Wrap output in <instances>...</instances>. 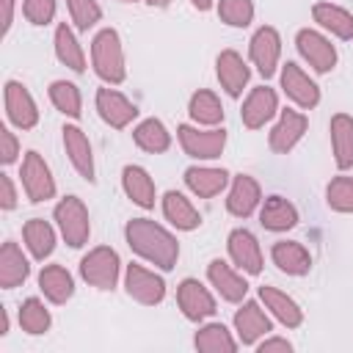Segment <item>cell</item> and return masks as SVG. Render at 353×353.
Masks as SVG:
<instances>
[{"label":"cell","mask_w":353,"mask_h":353,"mask_svg":"<svg viewBox=\"0 0 353 353\" xmlns=\"http://www.w3.org/2000/svg\"><path fill=\"white\" fill-rule=\"evenodd\" d=\"M124 237H127V245L138 256H143L146 262H152L160 270H171L179 259L176 237L168 229H163L160 223L149 221V218H132L124 226Z\"/></svg>","instance_id":"obj_1"},{"label":"cell","mask_w":353,"mask_h":353,"mask_svg":"<svg viewBox=\"0 0 353 353\" xmlns=\"http://www.w3.org/2000/svg\"><path fill=\"white\" fill-rule=\"evenodd\" d=\"M91 63L94 72L108 83V85H119L127 77V66H124V47H121V36L113 28H102L94 41H91Z\"/></svg>","instance_id":"obj_2"},{"label":"cell","mask_w":353,"mask_h":353,"mask_svg":"<svg viewBox=\"0 0 353 353\" xmlns=\"http://www.w3.org/2000/svg\"><path fill=\"white\" fill-rule=\"evenodd\" d=\"M176 138H179L182 152L193 160H215V157H221V152L226 146V130L223 127L199 130V127H190V124H179Z\"/></svg>","instance_id":"obj_3"},{"label":"cell","mask_w":353,"mask_h":353,"mask_svg":"<svg viewBox=\"0 0 353 353\" xmlns=\"http://www.w3.org/2000/svg\"><path fill=\"white\" fill-rule=\"evenodd\" d=\"M55 223H58L61 237L72 248H80V245L88 243V234H91L88 210H85V204L77 196H66V199H61L55 204Z\"/></svg>","instance_id":"obj_4"},{"label":"cell","mask_w":353,"mask_h":353,"mask_svg":"<svg viewBox=\"0 0 353 353\" xmlns=\"http://www.w3.org/2000/svg\"><path fill=\"white\" fill-rule=\"evenodd\" d=\"M119 273H121L119 254L108 245H97L80 259V276L97 290H113L119 281Z\"/></svg>","instance_id":"obj_5"},{"label":"cell","mask_w":353,"mask_h":353,"mask_svg":"<svg viewBox=\"0 0 353 353\" xmlns=\"http://www.w3.org/2000/svg\"><path fill=\"white\" fill-rule=\"evenodd\" d=\"M22 188H25V196L39 204V201H47L55 196V179L50 174V165L44 163V157L39 152H28L25 160H22Z\"/></svg>","instance_id":"obj_6"},{"label":"cell","mask_w":353,"mask_h":353,"mask_svg":"<svg viewBox=\"0 0 353 353\" xmlns=\"http://www.w3.org/2000/svg\"><path fill=\"white\" fill-rule=\"evenodd\" d=\"M295 47L301 52V58L320 74L331 72L336 66V50L334 44L320 33V30H312V28H301L298 36H295Z\"/></svg>","instance_id":"obj_7"},{"label":"cell","mask_w":353,"mask_h":353,"mask_svg":"<svg viewBox=\"0 0 353 353\" xmlns=\"http://www.w3.org/2000/svg\"><path fill=\"white\" fill-rule=\"evenodd\" d=\"M248 55H251V63L256 66V72L262 77H273L276 66H279V58H281V36H279V30L270 28V25H262L248 41Z\"/></svg>","instance_id":"obj_8"},{"label":"cell","mask_w":353,"mask_h":353,"mask_svg":"<svg viewBox=\"0 0 353 353\" xmlns=\"http://www.w3.org/2000/svg\"><path fill=\"white\" fill-rule=\"evenodd\" d=\"M124 287L127 295L143 306H154L165 298V281L154 270H146L143 265H127L124 273Z\"/></svg>","instance_id":"obj_9"},{"label":"cell","mask_w":353,"mask_h":353,"mask_svg":"<svg viewBox=\"0 0 353 353\" xmlns=\"http://www.w3.org/2000/svg\"><path fill=\"white\" fill-rule=\"evenodd\" d=\"M176 303L182 309V314L193 323H201L207 317L215 314V298L210 295V290L199 281V279H182L176 287Z\"/></svg>","instance_id":"obj_10"},{"label":"cell","mask_w":353,"mask_h":353,"mask_svg":"<svg viewBox=\"0 0 353 353\" xmlns=\"http://www.w3.org/2000/svg\"><path fill=\"white\" fill-rule=\"evenodd\" d=\"M281 88H284V94H287L298 108H303V110H312V108L320 102V88H317V83H314L298 63H292V61H287L284 69H281Z\"/></svg>","instance_id":"obj_11"},{"label":"cell","mask_w":353,"mask_h":353,"mask_svg":"<svg viewBox=\"0 0 353 353\" xmlns=\"http://www.w3.org/2000/svg\"><path fill=\"white\" fill-rule=\"evenodd\" d=\"M3 94H6V113H8L11 124L19 130H33L39 124V108H36L30 91L22 83L8 80Z\"/></svg>","instance_id":"obj_12"},{"label":"cell","mask_w":353,"mask_h":353,"mask_svg":"<svg viewBox=\"0 0 353 353\" xmlns=\"http://www.w3.org/2000/svg\"><path fill=\"white\" fill-rule=\"evenodd\" d=\"M97 113H99V119L105 124H110L116 130H124L138 116V108L121 91H116V88H99L97 91Z\"/></svg>","instance_id":"obj_13"},{"label":"cell","mask_w":353,"mask_h":353,"mask_svg":"<svg viewBox=\"0 0 353 353\" xmlns=\"http://www.w3.org/2000/svg\"><path fill=\"white\" fill-rule=\"evenodd\" d=\"M276 113H279V97H276V91L268 88V85H256V88H251V94L245 97L243 110H240V119H243V124H245L248 130H259V127H265Z\"/></svg>","instance_id":"obj_14"},{"label":"cell","mask_w":353,"mask_h":353,"mask_svg":"<svg viewBox=\"0 0 353 353\" xmlns=\"http://www.w3.org/2000/svg\"><path fill=\"white\" fill-rule=\"evenodd\" d=\"M306 127H309V119H306L301 110H290V108L281 110V116H279V121L273 124L270 138H268L270 149H273L276 154H287V152H292L295 143L303 138Z\"/></svg>","instance_id":"obj_15"},{"label":"cell","mask_w":353,"mask_h":353,"mask_svg":"<svg viewBox=\"0 0 353 353\" xmlns=\"http://www.w3.org/2000/svg\"><path fill=\"white\" fill-rule=\"evenodd\" d=\"M234 331H237V339L243 345H256L262 336H268V331H273L270 317L265 314L259 301H245L234 312Z\"/></svg>","instance_id":"obj_16"},{"label":"cell","mask_w":353,"mask_h":353,"mask_svg":"<svg viewBox=\"0 0 353 353\" xmlns=\"http://www.w3.org/2000/svg\"><path fill=\"white\" fill-rule=\"evenodd\" d=\"M215 74H218L221 88L229 97H240L245 83H248V77H251V69H248V63L243 61V55L237 50H223L215 58Z\"/></svg>","instance_id":"obj_17"},{"label":"cell","mask_w":353,"mask_h":353,"mask_svg":"<svg viewBox=\"0 0 353 353\" xmlns=\"http://www.w3.org/2000/svg\"><path fill=\"white\" fill-rule=\"evenodd\" d=\"M226 248H229L232 262H234L243 273L256 276V273L262 270V248H259L256 237H254L248 229H232V232H229V240H226Z\"/></svg>","instance_id":"obj_18"},{"label":"cell","mask_w":353,"mask_h":353,"mask_svg":"<svg viewBox=\"0 0 353 353\" xmlns=\"http://www.w3.org/2000/svg\"><path fill=\"white\" fill-rule=\"evenodd\" d=\"M63 149L74 165V171L85 179V182H94V152H91V143H88V135L77 127V124H66L63 127Z\"/></svg>","instance_id":"obj_19"},{"label":"cell","mask_w":353,"mask_h":353,"mask_svg":"<svg viewBox=\"0 0 353 353\" xmlns=\"http://www.w3.org/2000/svg\"><path fill=\"white\" fill-rule=\"evenodd\" d=\"M259 201H262L259 182L248 174H237L232 179V188H229V196H226V210L234 218H248V215H254Z\"/></svg>","instance_id":"obj_20"},{"label":"cell","mask_w":353,"mask_h":353,"mask_svg":"<svg viewBox=\"0 0 353 353\" xmlns=\"http://www.w3.org/2000/svg\"><path fill=\"white\" fill-rule=\"evenodd\" d=\"M207 279H210V284L218 290V295H221L223 301H229V303H240V301L245 298V292H248L245 279H243L232 265H226L223 259H212V262L207 265Z\"/></svg>","instance_id":"obj_21"},{"label":"cell","mask_w":353,"mask_h":353,"mask_svg":"<svg viewBox=\"0 0 353 353\" xmlns=\"http://www.w3.org/2000/svg\"><path fill=\"white\" fill-rule=\"evenodd\" d=\"M270 259H273V265H276L281 273H287V276H306L309 268H312L309 251H306L301 243H295V240H279V243H273Z\"/></svg>","instance_id":"obj_22"},{"label":"cell","mask_w":353,"mask_h":353,"mask_svg":"<svg viewBox=\"0 0 353 353\" xmlns=\"http://www.w3.org/2000/svg\"><path fill=\"white\" fill-rule=\"evenodd\" d=\"M331 149H334V163L336 168L347 171L353 168V116L336 113L331 116Z\"/></svg>","instance_id":"obj_23"},{"label":"cell","mask_w":353,"mask_h":353,"mask_svg":"<svg viewBox=\"0 0 353 353\" xmlns=\"http://www.w3.org/2000/svg\"><path fill=\"white\" fill-rule=\"evenodd\" d=\"M229 182V171L223 168H207V165H190L185 171V185L190 188L193 196L199 199H212L218 196Z\"/></svg>","instance_id":"obj_24"},{"label":"cell","mask_w":353,"mask_h":353,"mask_svg":"<svg viewBox=\"0 0 353 353\" xmlns=\"http://www.w3.org/2000/svg\"><path fill=\"white\" fill-rule=\"evenodd\" d=\"M121 188L127 193V199L143 210L154 207V179L149 176L146 168L141 165H124L121 171Z\"/></svg>","instance_id":"obj_25"},{"label":"cell","mask_w":353,"mask_h":353,"mask_svg":"<svg viewBox=\"0 0 353 353\" xmlns=\"http://www.w3.org/2000/svg\"><path fill=\"white\" fill-rule=\"evenodd\" d=\"M312 17L314 22L328 30L331 36L342 39V41H350L353 39V14L342 6H334V3H314L312 8Z\"/></svg>","instance_id":"obj_26"},{"label":"cell","mask_w":353,"mask_h":353,"mask_svg":"<svg viewBox=\"0 0 353 353\" xmlns=\"http://www.w3.org/2000/svg\"><path fill=\"white\" fill-rule=\"evenodd\" d=\"M163 215L171 226L182 229V232H193L201 226V215L199 210L190 204V199H185L179 190H168L163 196Z\"/></svg>","instance_id":"obj_27"},{"label":"cell","mask_w":353,"mask_h":353,"mask_svg":"<svg viewBox=\"0 0 353 353\" xmlns=\"http://www.w3.org/2000/svg\"><path fill=\"white\" fill-rule=\"evenodd\" d=\"M259 301L265 303V309H270V314H273L281 325L298 328V325L303 323L301 306H298L287 292H281V290H276V287H259Z\"/></svg>","instance_id":"obj_28"},{"label":"cell","mask_w":353,"mask_h":353,"mask_svg":"<svg viewBox=\"0 0 353 353\" xmlns=\"http://www.w3.org/2000/svg\"><path fill=\"white\" fill-rule=\"evenodd\" d=\"M259 223L268 232H287L298 223V210L284 196H268L259 210Z\"/></svg>","instance_id":"obj_29"},{"label":"cell","mask_w":353,"mask_h":353,"mask_svg":"<svg viewBox=\"0 0 353 353\" xmlns=\"http://www.w3.org/2000/svg\"><path fill=\"white\" fill-rule=\"evenodd\" d=\"M28 276H30V265H28L25 254L19 251L17 243L6 240L3 248H0V287L3 290H14Z\"/></svg>","instance_id":"obj_30"},{"label":"cell","mask_w":353,"mask_h":353,"mask_svg":"<svg viewBox=\"0 0 353 353\" xmlns=\"http://www.w3.org/2000/svg\"><path fill=\"white\" fill-rule=\"evenodd\" d=\"M39 287L52 303H66L74 295V279L63 265H44L39 273Z\"/></svg>","instance_id":"obj_31"},{"label":"cell","mask_w":353,"mask_h":353,"mask_svg":"<svg viewBox=\"0 0 353 353\" xmlns=\"http://www.w3.org/2000/svg\"><path fill=\"white\" fill-rule=\"evenodd\" d=\"M188 113H190V119H193L196 124H201V127H218V124L223 121V105H221L218 94H215V91H207V88H201V91H196V94L190 97Z\"/></svg>","instance_id":"obj_32"},{"label":"cell","mask_w":353,"mask_h":353,"mask_svg":"<svg viewBox=\"0 0 353 353\" xmlns=\"http://www.w3.org/2000/svg\"><path fill=\"white\" fill-rule=\"evenodd\" d=\"M132 141L138 149H143L149 154H163L171 146V132L165 130V124L160 119H143L132 130Z\"/></svg>","instance_id":"obj_33"},{"label":"cell","mask_w":353,"mask_h":353,"mask_svg":"<svg viewBox=\"0 0 353 353\" xmlns=\"http://www.w3.org/2000/svg\"><path fill=\"white\" fill-rule=\"evenodd\" d=\"M22 240L28 245V251L36 256V259H47L52 251H55V229L41 221V218H30L25 221L22 226Z\"/></svg>","instance_id":"obj_34"},{"label":"cell","mask_w":353,"mask_h":353,"mask_svg":"<svg viewBox=\"0 0 353 353\" xmlns=\"http://www.w3.org/2000/svg\"><path fill=\"white\" fill-rule=\"evenodd\" d=\"M55 55H58V61H61L63 66H69L72 72H85V52H83L80 41H77L74 30H72L66 22H61V25L55 28Z\"/></svg>","instance_id":"obj_35"},{"label":"cell","mask_w":353,"mask_h":353,"mask_svg":"<svg viewBox=\"0 0 353 353\" xmlns=\"http://www.w3.org/2000/svg\"><path fill=\"white\" fill-rule=\"evenodd\" d=\"M193 345L204 353H234L237 350V339L229 334V328L223 323H207L196 331Z\"/></svg>","instance_id":"obj_36"},{"label":"cell","mask_w":353,"mask_h":353,"mask_svg":"<svg viewBox=\"0 0 353 353\" xmlns=\"http://www.w3.org/2000/svg\"><path fill=\"white\" fill-rule=\"evenodd\" d=\"M50 102L69 119H77L80 110H83V97H80V88L69 80H55L50 83Z\"/></svg>","instance_id":"obj_37"},{"label":"cell","mask_w":353,"mask_h":353,"mask_svg":"<svg viewBox=\"0 0 353 353\" xmlns=\"http://www.w3.org/2000/svg\"><path fill=\"white\" fill-rule=\"evenodd\" d=\"M50 323H52V317H50L47 306L39 298H25L22 301V306H19V325H22L25 334L39 336V334H44L50 328Z\"/></svg>","instance_id":"obj_38"},{"label":"cell","mask_w":353,"mask_h":353,"mask_svg":"<svg viewBox=\"0 0 353 353\" xmlns=\"http://www.w3.org/2000/svg\"><path fill=\"white\" fill-rule=\"evenodd\" d=\"M325 201L334 212H353V176H336L325 188Z\"/></svg>","instance_id":"obj_39"},{"label":"cell","mask_w":353,"mask_h":353,"mask_svg":"<svg viewBox=\"0 0 353 353\" xmlns=\"http://www.w3.org/2000/svg\"><path fill=\"white\" fill-rule=\"evenodd\" d=\"M218 17L221 22L232 28H245L254 19V3L251 0H218Z\"/></svg>","instance_id":"obj_40"},{"label":"cell","mask_w":353,"mask_h":353,"mask_svg":"<svg viewBox=\"0 0 353 353\" xmlns=\"http://www.w3.org/2000/svg\"><path fill=\"white\" fill-rule=\"evenodd\" d=\"M66 8L77 30H88L102 19V8L97 0H66Z\"/></svg>","instance_id":"obj_41"},{"label":"cell","mask_w":353,"mask_h":353,"mask_svg":"<svg viewBox=\"0 0 353 353\" xmlns=\"http://www.w3.org/2000/svg\"><path fill=\"white\" fill-rule=\"evenodd\" d=\"M22 14L30 25H50L55 17V0H22Z\"/></svg>","instance_id":"obj_42"},{"label":"cell","mask_w":353,"mask_h":353,"mask_svg":"<svg viewBox=\"0 0 353 353\" xmlns=\"http://www.w3.org/2000/svg\"><path fill=\"white\" fill-rule=\"evenodd\" d=\"M19 154V141L8 127H0V160L3 165H11Z\"/></svg>","instance_id":"obj_43"},{"label":"cell","mask_w":353,"mask_h":353,"mask_svg":"<svg viewBox=\"0 0 353 353\" xmlns=\"http://www.w3.org/2000/svg\"><path fill=\"white\" fill-rule=\"evenodd\" d=\"M0 207L3 210H14L17 207V190L8 174H0Z\"/></svg>","instance_id":"obj_44"},{"label":"cell","mask_w":353,"mask_h":353,"mask_svg":"<svg viewBox=\"0 0 353 353\" xmlns=\"http://www.w3.org/2000/svg\"><path fill=\"white\" fill-rule=\"evenodd\" d=\"M256 350H259V353H270V350H284V353H290L292 345H290L287 339H281V336H268V339H262V342L256 345Z\"/></svg>","instance_id":"obj_45"},{"label":"cell","mask_w":353,"mask_h":353,"mask_svg":"<svg viewBox=\"0 0 353 353\" xmlns=\"http://www.w3.org/2000/svg\"><path fill=\"white\" fill-rule=\"evenodd\" d=\"M14 25V0H3V36H8Z\"/></svg>","instance_id":"obj_46"},{"label":"cell","mask_w":353,"mask_h":353,"mask_svg":"<svg viewBox=\"0 0 353 353\" xmlns=\"http://www.w3.org/2000/svg\"><path fill=\"white\" fill-rule=\"evenodd\" d=\"M8 334V312H6V306H0V336H6Z\"/></svg>","instance_id":"obj_47"},{"label":"cell","mask_w":353,"mask_h":353,"mask_svg":"<svg viewBox=\"0 0 353 353\" xmlns=\"http://www.w3.org/2000/svg\"><path fill=\"white\" fill-rule=\"evenodd\" d=\"M212 3H215V0H190V6H193V8H199V11H210V8H212Z\"/></svg>","instance_id":"obj_48"},{"label":"cell","mask_w":353,"mask_h":353,"mask_svg":"<svg viewBox=\"0 0 353 353\" xmlns=\"http://www.w3.org/2000/svg\"><path fill=\"white\" fill-rule=\"evenodd\" d=\"M146 3H149V6H157V8H165L171 0H146Z\"/></svg>","instance_id":"obj_49"},{"label":"cell","mask_w":353,"mask_h":353,"mask_svg":"<svg viewBox=\"0 0 353 353\" xmlns=\"http://www.w3.org/2000/svg\"><path fill=\"white\" fill-rule=\"evenodd\" d=\"M121 3H135V0H121Z\"/></svg>","instance_id":"obj_50"}]
</instances>
